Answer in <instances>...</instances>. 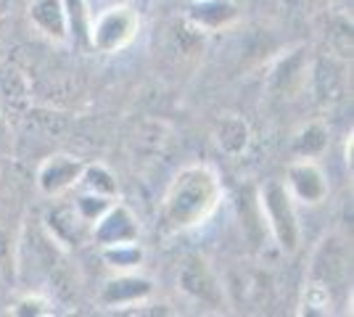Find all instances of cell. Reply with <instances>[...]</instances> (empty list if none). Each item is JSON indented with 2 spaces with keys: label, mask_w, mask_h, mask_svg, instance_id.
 I'll return each instance as SVG.
<instances>
[{
  "label": "cell",
  "mask_w": 354,
  "mask_h": 317,
  "mask_svg": "<svg viewBox=\"0 0 354 317\" xmlns=\"http://www.w3.org/2000/svg\"><path fill=\"white\" fill-rule=\"evenodd\" d=\"M220 204V172L212 164H188L172 177L164 193L162 220L172 230H193L209 222Z\"/></svg>",
  "instance_id": "6da1fadb"
},
{
  "label": "cell",
  "mask_w": 354,
  "mask_h": 317,
  "mask_svg": "<svg viewBox=\"0 0 354 317\" xmlns=\"http://www.w3.org/2000/svg\"><path fill=\"white\" fill-rule=\"evenodd\" d=\"M257 204H259V217L270 227L278 249L286 254H296L301 246V225H299V214H296V201L288 193L286 182H265L257 193Z\"/></svg>",
  "instance_id": "7a4b0ae2"
},
{
  "label": "cell",
  "mask_w": 354,
  "mask_h": 317,
  "mask_svg": "<svg viewBox=\"0 0 354 317\" xmlns=\"http://www.w3.org/2000/svg\"><path fill=\"white\" fill-rule=\"evenodd\" d=\"M140 32V14L127 3L109 6L90 21V48L98 53H119L135 43Z\"/></svg>",
  "instance_id": "3957f363"
},
{
  "label": "cell",
  "mask_w": 354,
  "mask_h": 317,
  "mask_svg": "<svg viewBox=\"0 0 354 317\" xmlns=\"http://www.w3.org/2000/svg\"><path fill=\"white\" fill-rule=\"evenodd\" d=\"M177 286L180 291L193 299V302L212 307V309H222L225 307V286L220 283V278L214 275L212 265L198 254L185 257V262L180 265L177 272Z\"/></svg>",
  "instance_id": "277c9868"
},
{
  "label": "cell",
  "mask_w": 354,
  "mask_h": 317,
  "mask_svg": "<svg viewBox=\"0 0 354 317\" xmlns=\"http://www.w3.org/2000/svg\"><path fill=\"white\" fill-rule=\"evenodd\" d=\"M286 188L296 204H304V206H320L330 193L323 166L317 164V159H307V156H296V162H291L286 172Z\"/></svg>",
  "instance_id": "5b68a950"
},
{
  "label": "cell",
  "mask_w": 354,
  "mask_h": 317,
  "mask_svg": "<svg viewBox=\"0 0 354 317\" xmlns=\"http://www.w3.org/2000/svg\"><path fill=\"white\" fill-rule=\"evenodd\" d=\"M85 162L72 153H53L43 159V164L37 166V188L48 198H59L66 191L77 188V182L82 177Z\"/></svg>",
  "instance_id": "8992f818"
},
{
  "label": "cell",
  "mask_w": 354,
  "mask_h": 317,
  "mask_svg": "<svg viewBox=\"0 0 354 317\" xmlns=\"http://www.w3.org/2000/svg\"><path fill=\"white\" fill-rule=\"evenodd\" d=\"M90 238L95 246H114V243H130L140 238L138 217L127 204L114 201L109 209L90 225Z\"/></svg>",
  "instance_id": "52a82bcc"
},
{
  "label": "cell",
  "mask_w": 354,
  "mask_h": 317,
  "mask_svg": "<svg viewBox=\"0 0 354 317\" xmlns=\"http://www.w3.org/2000/svg\"><path fill=\"white\" fill-rule=\"evenodd\" d=\"M346 272H349V249H346L344 238H339L336 233L325 236L312 257L310 278L333 288L346 280Z\"/></svg>",
  "instance_id": "ba28073f"
},
{
  "label": "cell",
  "mask_w": 354,
  "mask_h": 317,
  "mask_svg": "<svg viewBox=\"0 0 354 317\" xmlns=\"http://www.w3.org/2000/svg\"><path fill=\"white\" fill-rule=\"evenodd\" d=\"M151 294H153V283L148 278L138 272H119L117 278L106 280L98 299L109 309H122V307H138Z\"/></svg>",
  "instance_id": "9c48e42d"
},
{
  "label": "cell",
  "mask_w": 354,
  "mask_h": 317,
  "mask_svg": "<svg viewBox=\"0 0 354 317\" xmlns=\"http://www.w3.org/2000/svg\"><path fill=\"white\" fill-rule=\"evenodd\" d=\"M30 21L32 27L45 35L53 43H66V14H64V0H30Z\"/></svg>",
  "instance_id": "30bf717a"
},
{
  "label": "cell",
  "mask_w": 354,
  "mask_h": 317,
  "mask_svg": "<svg viewBox=\"0 0 354 317\" xmlns=\"http://www.w3.org/2000/svg\"><path fill=\"white\" fill-rule=\"evenodd\" d=\"M214 143H217V148L225 156H233V159L243 156L251 146L249 122L243 119V117H238V114H225V117H220L217 124H214Z\"/></svg>",
  "instance_id": "8fae6325"
},
{
  "label": "cell",
  "mask_w": 354,
  "mask_h": 317,
  "mask_svg": "<svg viewBox=\"0 0 354 317\" xmlns=\"http://www.w3.org/2000/svg\"><path fill=\"white\" fill-rule=\"evenodd\" d=\"M238 19V8L230 0H198L193 3L188 21L198 32H217L225 30Z\"/></svg>",
  "instance_id": "7c38bea8"
},
{
  "label": "cell",
  "mask_w": 354,
  "mask_h": 317,
  "mask_svg": "<svg viewBox=\"0 0 354 317\" xmlns=\"http://www.w3.org/2000/svg\"><path fill=\"white\" fill-rule=\"evenodd\" d=\"M45 225L50 230V238H56V243L61 246H69V243H80L82 236L90 233V225L77 214L74 204H64L56 206L45 217Z\"/></svg>",
  "instance_id": "4fadbf2b"
},
{
  "label": "cell",
  "mask_w": 354,
  "mask_h": 317,
  "mask_svg": "<svg viewBox=\"0 0 354 317\" xmlns=\"http://www.w3.org/2000/svg\"><path fill=\"white\" fill-rule=\"evenodd\" d=\"M104 262L117 272H138L143 265V249L138 241L130 243H114V246H104L101 249Z\"/></svg>",
  "instance_id": "5bb4252c"
},
{
  "label": "cell",
  "mask_w": 354,
  "mask_h": 317,
  "mask_svg": "<svg viewBox=\"0 0 354 317\" xmlns=\"http://www.w3.org/2000/svg\"><path fill=\"white\" fill-rule=\"evenodd\" d=\"M328 148V127L323 122H310L304 124L294 135V153L296 156H307V159H317L320 153Z\"/></svg>",
  "instance_id": "9a60e30c"
},
{
  "label": "cell",
  "mask_w": 354,
  "mask_h": 317,
  "mask_svg": "<svg viewBox=\"0 0 354 317\" xmlns=\"http://www.w3.org/2000/svg\"><path fill=\"white\" fill-rule=\"evenodd\" d=\"M77 188H80V191H88V193H95V196H106V198H117V193H119L117 177H114L104 164H85Z\"/></svg>",
  "instance_id": "2e32d148"
},
{
  "label": "cell",
  "mask_w": 354,
  "mask_h": 317,
  "mask_svg": "<svg viewBox=\"0 0 354 317\" xmlns=\"http://www.w3.org/2000/svg\"><path fill=\"white\" fill-rule=\"evenodd\" d=\"M64 14H66V32L69 37L85 43L90 48V21H93V11H90L88 0H64Z\"/></svg>",
  "instance_id": "e0dca14e"
},
{
  "label": "cell",
  "mask_w": 354,
  "mask_h": 317,
  "mask_svg": "<svg viewBox=\"0 0 354 317\" xmlns=\"http://www.w3.org/2000/svg\"><path fill=\"white\" fill-rule=\"evenodd\" d=\"M333 312V294L320 280H307L301 291V309L299 315H330Z\"/></svg>",
  "instance_id": "ac0fdd59"
},
{
  "label": "cell",
  "mask_w": 354,
  "mask_h": 317,
  "mask_svg": "<svg viewBox=\"0 0 354 317\" xmlns=\"http://www.w3.org/2000/svg\"><path fill=\"white\" fill-rule=\"evenodd\" d=\"M114 201H117V198L95 196V193H88V191H80V196L74 198V209H77V214H80L88 225H93Z\"/></svg>",
  "instance_id": "d6986e66"
},
{
  "label": "cell",
  "mask_w": 354,
  "mask_h": 317,
  "mask_svg": "<svg viewBox=\"0 0 354 317\" xmlns=\"http://www.w3.org/2000/svg\"><path fill=\"white\" fill-rule=\"evenodd\" d=\"M8 315L14 317H48L53 315V302L43 294H27L8 309Z\"/></svg>",
  "instance_id": "ffe728a7"
},
{
  "label": "cell",
  "mask_w": 354,
  "mask_h": 317,
  "mask_svg": "<svg viewBox=\"0 0 354 317\" xmlns=\"http://www.w3.org/2000/svg\"><path fill=\"white\" fill-rule=\"evenodd\" d=\"M352 146H354V137H352V133H349L346 140H344V162H346L349 169H352Z\"/></svg>",
  "instance_id": "44dd1931"
},
{
  "label": "cell",
  "mask_w": 354,
  "mask_h": 317,
  "mask_svg": "<svg viewBox=\"0 0 354 317\" xmlns=\"http://www.w3.org/2000/svg\"><path fill=\"white\" fill-rule=\"evenodd\" d=\"M6 135H8V124H6V119L0 117V140H3Z\"/></svg>",
  "instance_id": "7402d4cb"
},
{
  "label": "cell",
  "mask_w": 354,
  "mask_h": 317,
  "mask_svg": "<svg viewBox=\"0 0 354 317\" xmlns=\"http://www.w3.org/2000/svg\"><path fill=\"white\" fill-rule=\"evenodd\" d=\"M193 3H198V0H193Z\"/></svg>",
  "instance_id": "603a6c76"
}]
</instances>
